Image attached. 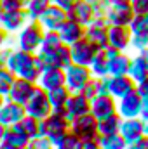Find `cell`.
Wrapping results in <instances>:
<instances>
[{
  "instance_id": "59",
  "label": "cell",
  "mask_w": 148,
  "mask_h": 149,
  "mask_svg": "<svg viewBox=\"0 0 148 149\" xmlns=\"http://www.w3.org/2000/svg\"><path fill=\"white\" fill-rule=\"evenodd\" d=\"M127 149H129V148H127Z\"/></svg>"
},
{
  "instance_id": "29",
  "label": "cell",
  "mask_w": 148,
  "mask_h": 149,
  "mask_svg": "<svg viewBox=\"0 0 148 149\" xmlns=\"http://www.w3.org/2000/svg\"><path fill=\"white\" fill-rule=\"evenodd\" d=\"M108 57L105 54V50H99L96 54V57L92 59V63L89 64L92 76H108Z\"/></svg>"
},
{
  "instance_id": "24",
  "label": "cell",
  "mask_w": 148,
  "mask_h": 149,
  "mask_svg": "<svg viewBox=\"0 0 148 149\" xmlns=\"http://www.w3.org/2000/svg\"><path fill=\"white\" fill-rule=\"evenodd\" d=\"M2 142H4V144H9V146H12V148H16V149H19V148L28 146L30 137H28L26 132L21 128V125L16 123V125H9V127H5V132H4V139H2Z\"/></svg>"
},
{
  "instance_id": "58",
  "label": "cell",
  "mask_w": 148,
  "mask_h": 149,
  "mask_svg": "<svg viewBox=\"0 0 148 149\" xmlns=\"http://www.w3.org/2000/svg\"><path fill=\"white\" fill-rule=\"evenodd\" d=\"M101 149H103V148H101Z\"/></svg>"
},
{
  "instance_id": "32",
  "label": "cell",
  "mask_w": 148,
  "mask_h": 149,
  "mask_svg": "<svg viewBox=\"0 0 148 149\" xmlns=\"http://www.w3.org/2000/svg\"><path fill=\"white\" fill-rule=\"evenodd\" d=\"M19 125H21V128L26 132V135H28L30 139H33V137L40 135V120H37V118L26 114V116L19 121Z\"/></svg>"
},
{
  "instance_id": "37",
  "label": "cell",
  "mask_w": 148,
  "mask_h": 149,
  "mask_svg": "<svg viewBox=\"0 0 148 149\" xmlns=\"http://www.w3.org/2000/svg\"><path fill=\"white\" fill-rule=\"evenodd\" d=\"M28 148L30 149H54V146H52V142L45 135H37V137L30 139Z\"/></svg>"
},
{
  "instance_id": "44",
  "label": "cell",
  "mask_w": 148,
  "mask_h": 149,
  "mask_svg": "<svg viewBox=\"0 0 148 149\" xmlns=\"http://www.w3.org/2000/svg\"><path fill=\"white\" fill-rule=\"evenodd\" d=\"M136 92L145 99V97H148V76H145L143 80H140L138 83H136Z\"/></svg>"
},
{
  "instance_id": "50",
  "label": "cell",
  "mask_w": 148,
  "mask_h": 149,
  "mask_svg": "<svg viewBox=\"0 0 148 149\" xmlns=\"http://www.w3.org/2000/svg\"><path fill=\"white\" fill-rule=\"evenodd\" d=\"M5 101H7V95H5V94H2V92H0V108H2V106H4V102H5Z\"/></svg>"
},
{
  "instance_id": "16",
  "label": "cell",
  "mask_w": 148,
  "mask_h": 149,
  "mask_svg": "<svg viewBox=\"0 0 148 149\" xmlns=\"http://www.w3.org/2000/svg\"><path fill=\"white\" fill-rule=\"evenodd\" d=\"M145 123L147 121L141 116H136V118H122V123H120V130L118 132L127 141V144H132L141 135H145Z\"/></svg>"
},
{
  "instance_id": "54",
  "label": "cell",
  "mask_w": 148,
  "mask_h": 149,
  "mask_svg": "<svg viewBox=\"0 0 148 149\" xmlns=\"http://www.w3.org/2000/svg\"><path fill=\"white\" fill-rule=\"evenodd\" d=\"M145 134H147V135H148V121H147V123H145Z\"/></svg>"
},
{
  "instance_id": "57",
  "label": "cell",
  "mask_w": 148,
  "mask_h": 149,
  "mask_svg": "<svg viewBox=\"0 0 148 149\" xmlns=\"http://www.w3.org/2000/svg\"><path fill=\"white\" fill-rule=\"evenodd\" d=\"M87 2H92V0H87Z\"/></svg>"
},
{
  "instance_id": "2",
  "label": "cell",
  "mask_w": 148,
  "mask_h": 149,
  "mask_svg": "<svg viewBox=\"0 0 148 149\" xmlns=\"http://www.w3.org/2000/svg\"><path fill=\"white\" fill-rule=\"evenodd\" d=\"M70 132V118L65 111H52L47 118L40 120V135H45L56 146Z\"/></svg>"
},
{
  "instance_id": "55",
  "label": "cell",
  "mask_w": 148,
  "mask_h": 149,
  "mask_svg": "<svg viewBox=\"0 0 148 149\" xmlns=\"http://www.w3.org/2000/svg\"><path fill=\"white\" fill-rule=\"evenodd\" d=\"M2 10H4V9H2V0H0V12H2Z\"/></svg>"
},
{
  "instance_id": "9",
  "label": "cell",
  "mask_w": 148,
  "mask_h": 149,
  "mask_svg": "<svg viewBox=\"0 0 148 149\" xmlns=\"http://www.w3.org/2000/svg\"><path fill=\"white\" fill-rule=\"evenodd\" d=\"M141 108H143V97L132 90L129 94H125L124 97L117 99V113L122 118H136L141 114Z\"/></svg>"
},
{
  "instance_id": "48",
  "label": "cell",
  "mask_w": 148,
  "mask_h": 149,
  "mask_svg": "<svg viewBox=\"0 0 148 149\" xmlns=\"http://www.w3.org/2000/svg\"><path fill=\"white\" fill-rule=\"evenodd\" d=\"M145 121H148V97L143 99V108H141V114H140Z\"/></svg>"
},
{
  "instance_id": "34",
  "label": "cell",
  "mask_w": 148,
  "mask_h": 149,
  "mask_svg": "<svg viewBox=\"0 0 148 149\" xmlns=\"http://www.w3.org/2000/svg\"><path fill=\"white\" fill-rule=\"evenodd\" d=\"M132 35H147L148 37V14L145 16H134V19L129 24Z\"/></svg>"
},
{
  "instance_id": "52",
  "label": "cell",
  "mask_w": 148,
  "mask_h": 149,
  "mask_svg": "<svg viewBox=\"0 0 148 149\" xmlns=\"http://www.w3.org/2000/svg\"><path fill=\"white\" fill-rule=\"evenodd\" d=\"M110 3H129V0H108Z\"/></svg>"
},
{
  "instance_id": "36",
  "label": "cell",
  "mask_w": 148,
  "mask_h": 149,
  "mask_svg": "<svg viewBox=\"0 0 148 149\" xmlns=\"http://www.w3.org/2000/svg\"><path fill=\"white\" fill-rule=\"evenodd\" d=\"M78 142H80V139H78L75 134L68 132V134L54 146V149H78Z\"/></svg>"
},
{
  "instance_id": "6",
  "label": "cell",
  "mask_w": 148,
  "mask_h": 149,
  "mask_svg": "<svg viewBox=\"0 0 148 149\" xmlns=\"http://www.w3.org/2000/svg\"><path fill=\"white\" fill-rule=\"evenodd\" d=\"M25 109H26V114H30V116H33L37 120L47 118L52 113V106H51V101H49V92L44 90L40 85H37L33 95L25 104Z\"/></svg>"
},
{
  "instance_id": "46",
  "label": "cell",
  "mask_w": 148,
  "mask_h": 149,
  "mask_svg": "<svg viewBox=\"0 0 148 149\" xmlns=\"http://www.w3.org/2000/svg\"><path fill=\"white\" fill-rule=\"evenodd\" d=\"M51 2H52L54 5H58V7H61V9H65V10L68 12V10H70V7L73 5L75 2H77V0H51Z\"/></svg>"
},
{
  "instance_id": "3",
  "label": "cell",
  "mask_w": 148,
  "mask_h": 149,
  "mask_svg": "<svg viewBox=\"0 0 148 149\" xmlns=\"http://www.w3.org/2000/svg\"><path fill=\"white\" fill-rule=\"evenodd\" d=\"M44 26L38 23L37 19H30L16 35V47L26 52H35L37 54L40 45H42V38H44Z\"/></svg>"
},
{
  "instance_id": "7",
  "label": "cell",
  "mask_w": 148,
  "mask_h": 149,
  "mask_svg": "<svg viewBox=\"0 0 148 149\" xmlns=\"http://www.w3.org/2000/svg\"><path fill=\"white\" fill-rule=\"evenodd\" d=\"M108 26H110V23H108L106 16H99L85 28V38L98 50H105L108 47Z\"/></svg>"
},
{
  "instance_id": "23",
  "label": "cell",
  "mask_w": 148,
  "mask_h": 149,
  "mask_svg": "<svg viewBox=\"0 0 148 149\" xmlns=\"http://www.w3.org/2000/svg\"><path fill=\"white\" fill-rule=\"evenodd\" d=\"M85 28H87V26H84V24H80L78 21L68 17V19L63 23V26L58 30V33H59V37H61V40H63L65 43L72 45L75 42H78L80 38L85 37Z\"/></svg>"
},
{
  "instance_id": "5",
  "label": "cell",
  "mask_w": 148,
  "mask_h": 149,
  "mask_svg": "<svg viewBox=\"0 0 148 149\" xmlns=\"http://www.w3.org/2000/svg\"><path fill=\"white\" fill-rule=\"evenodd\" d=\"M70 132L75 134L78 139H98L99 137L98 118L92 113L75 116L70 120Z\"/></svg>"
},
{
  "instance_id": "8",
  "label": "cell",
  "mask_w": 148,
  "mask_h": 149,
  "mask_svg": "<svg viewBox=\"0 0 148 149\" xmlns=\"http://www.w3.org/2000/svg\"><path fill=\"white\" fill-rule=\"evenodd\" d=\"M65 74H66V87L70 88V92H80L85 83L92 78L91 68L84 66V64H77L72 63L68 68H65Z\"/></svg>"
},
{
  "instance_id": "30",
  "label": "cell",
  "mask_w": 148,
  "mask_h": 149,
  "mask_svg": "<svg viewBox=\"0 0 148 149\" xmlns=\"http://www.w3.org/2000/svg\"><path fill=\"white\" fill-rule=\"evenodd\" d=\"M52 2L51 0H28V3H26V7H25V10H26V14H28V19H37L44 14V10L51 5Z\"/></svg>"
},
{
  "instance_id": "38",
  "label": "cell",
  "mask_w": 148,
  "mask_h": 149,
  "mask_svg": "<svg viewBox=\"0 0 148 149\" xmlns=\"http://www.w3.org/2000/svg\"><path fill=\"white\" fill-rule=\"evenodd\" d=\"M132 10L136 16H145L148 14V0H129Z\"/></svg>"
},
{
  "instance_id": "11",
  "label": "cell",
  "mask_w": 148,
  "mask_h": 149,
  "mask_svg": "<svg viewBox=\"0 0 148 149\" xmlns=\"http://www.w3.org/2000/svg\"><path fill=\"white\" fill-rule=\"evenodd\" d=\"M37 85L38 83H35V81H30V80H25V78H18L16 76L11 90L7 94V99L9 101H14V102H19V104L25 106L30 101V97L33 95Z\"/></svg>"
},
{
  "instance_id": "13",
  "label": "cell",
  "mask_w": 148,
  "mask_h": 149,
  "mask_svg": "<svg viewBox=\"0 0 148 149\" xmlns=\"http://www.w3.org/2000/svg\"><path fill=\"white\" fill-rule=\"evenodd\" d=\"M66 19H68V12H66L65 9H61V7L51 3V5L44 10V14L38 17V23L44 26V30L58 31V30L63 26V23H65Z\"/></svg>"
},
{
  "instance_id": "4",
  "label": "cell",
  "mask_w": 148,
  "mask_h": 149,
  "mask_svg": "<svg viewBox=\"0 0 148 149\" xmlns=\"http://www.w3.org/2000/svg\"><path fill=\"white\" fill-rule=\"evenodd\" d=\"M38 59L44 68H68L72 61V50L68 43H61L54 49H40L37 52Z\"/></svg>"
},
{
  "instance_id": "27",
  "label": "cell",
  "mask_w": 148,
  "mask_h": 149,
  "mask_svg": "<svg viewBox=\"0 0 148 149\" xmlns=\"http://www.w3.org/2000/svg\"><path fill=\"white\" fill-rule=\"evenodd\" d=\"M120 123H122V116H120L118 113L98 120L99 135H106V134H115V132H118V130H120Z\"/></svg>"
},
{
  "instance_id": "10",
  "label": "cell",
  "mask_w": 148,
  "mask_h": 149,
  "mask_svg": "<svg viewBox=\"0 0 148 149\" xmlns=\"http://www.w3.org/2000/svg\"><path fill=\"white\" fill-rule=\"evenodd\" d=\"M70 50H72V61L77 63V64H84V66H89L92 63V59L96 57V54L99 52L85 37L72 43Z\"/></svg>"
},
{
  "instance_id": "12",
  "label": "cell",
  "mask_w": 148,
  "mask_h": 149,
  "mask_svg": "<svg viewBox=\"0 0 148 149\" xmlns=\"http://www.w3.org/2000/svg\"><path fill=\"white\" fill-rule=\"evenodd\" d=\"M131 40H132V31L129 26H117V24L108 26V45L110 47L120 52H127L131 49Z\"/></svg>"
},
{
  "instance_id": "25",
  "label": "cell",
  "mask_w": 148,
  "mask_h": 149,
  "mask_svg": "<svg viewBox=\"0 0 148 149\" xmlns=\"http://www.w3.org/2000/svg\"><path fill=\"white\" fill-rule=\"evenodd\" d=\"M131 56L127 52H117L111 56L108 63V74L110 76H120V74H129V66H131Z\"/></svg>"
},
{
  "instance_id": "42",
  "label": "cell",
  "mask_w": 148,
  "mask_h": 149,
  "mask_svg": "<svg viewBox=\"0 0 148 149\" xmlns=\"http://www.w3.org/2000/svg\"><path fill=\"white\" fill-rule=\"evenodd\" d=\"M78 149H101V144L98 139H80Z\"/></svg>"
},
{
  "instance_id": "28",
  "label": "cell",
  "mask_w": 148,
  "mask_h": 149,
  "mask_svg": "<svg viewBox=\"0 0 148 149\" xmlns=\"http://www.w3.org/2000/svg\"><path fill=\"white\" fill-rule=\"evenodd\" d=\"M99 144L103 149H127V141L122 137L120 132H115V134H106V135H99L98 137Z\"/></svg>"
},
{
  "instance_id": "31",
  "label": "cell",
  "mask_w": 148,
  "mask_h": 149,
  "mask_svg": "<svg viewBox=\"0 0 148 149\" xmlns=\"http://www.w3.org/2000/svg\"><path fill=\"white\" fill-rule=\"evenodd\" d=\"M129 76L138 83L140 80H143L145 76H148V70L147 66L143 64V61L140 59V56L136 54L132 59H131V66H129Z\"/></svg>"
},
{
  "instance_id": "22",
  "label": "cell",
  "mask_w": 148,
  "mask_h": 149,
  "mask_svg": "<svg viewBox=\"0 0 148 149\" xmlns=\"http://www.w3.org/2000/svg\"><path fill=\"white\" fill-rule=\"evenodd\" d=\"M65 113L70 120L75 118V116L91 113V99L85 97L82 92H72V95H70V99L65 106Z\"/></svg>"
},
{
  "instance_id": "41",
  "label": "cell",
  "mask_w": 148,
  "mask_h": 149,
  "mask_svg": "<svg viewBox=\"0 0 148 149\" xmlns=\"http://www.w3.org/2000/svg\"><path fill=\"white\" fill-rule=\"evenodd\" d=\"M148 47V37L147 35H132L131 40V49H134L136 52L138 50H143Z\"/></svg>"
},
{
  "instance_id": "45",
  "label": "cell",
  "mask_w": 148,
  "mask_h": 149,
  "mask_svg": "<svg viewBox=\"0 0 148 149\" xmlns=\"http://www.w3.org/2000/svg\"><path fill=\"white\" fill-rule=\"evenodd\" d=\"M129 149H148V135H141L138 141H134L132 144H129Z\"/></svg>"
},
{
  "instance_id": "47",
  "label": "cell",
  "mask_w": 148,
  "mask_h": 149,
  "mask_svg": "<svg viewBox=\"0 0 148 149\" xmlns=\"http://www.w3.org/2000/svg\"><path fill=\"white\" fill-rule=\"evenodd\" d=\"M9 37H11V33H7L2 26H0V49L4 47V45H7V42H9Z\"/></svg>"
},
{
  "instance_id": "39",
  "label": "cell",
  "mask_w": 148,
  "mask_h": 149,
  "mask_svg": "<svg viewBox=\"0 0 148 149\" xmlns=\"http://www.w3.org/2000/svg\"><path fill=\"white\" fill-rule=\"evenodd\" d=\"M28 0H2V9L4 10H18L25 9Z\"/></svg>"
},
{
  "instance_id": "35",
  "label": "cell",
  "mask_w": 148,
  "mask_h": 149,
  "mask_svg": "<svg viewBox=\"0 0 148 149\" xmlns=\"http://www.w3.org/2000/svg\"><path fill=\"white\" fill-rule=\"evenodd\" d=\"M63 43V40L59 37V33L58 31H52V30H45V33H44V38H42V45H40V49H54V47H58V45H61ZM38 49V50H40Z\"/></svg>"
},
{
  "instance_id": "26",
  "label": "cell",
  "mask_w": 148,
  "mask_h": 149,
  "mask_svg": "<svg viewBox=\"0 0 148 149\" xmlns=\"http://www.w3.org/2000/svg\"><path fill=\"white\" fill-rule=\"evenodd\" d=\"M70 95H72V92L66 85L58 87L54 90H49V101H51L52 111H65V106H66Z\"/></svg>"
},
{
  "instance_id": "43",
  "label": "cell",
  "mask_w": 148,
  "mask_h": 149,
  "mask_svg": "<svg viewBox=\"0 0 148 149\" xmlns=\"http://www.w3.org/2000/svg\"><path fill=\"white\" fill-rule=\"evenodd\" d=\"M12 52H14V47H9V45H4L0 49V66H7L9 57H11Z\"/></svg>"
},
{
  "instance_id": "18",
  "label": "cell",
  "mask_w": 148,
  "mask_h": 149,
  "mask_svg": "<svg viewBox=\"0 0 148 149\" xmlns=\"http://www.w3.org/2000/svg\"><path fill=\"white\" fill-rule=\"evenodd\" d=\"M25 116H26V109L19 102H14V101H9L7 99L4 102V106L0 108V123L5 125V127L19 123Z\"/></svg>"
},
{
  "instance_id": "19",
  "label": "cell",
  "mask_w": 148,
  "mask_h": 149,
  "mask_svg": "<svg viewBox=\"0 0 148 149\" xmlns=\"http://www.w3.org/2000/svg\"><path fill=\"white\" fill-rule=\"evenodd\" d=\"M38 85L44 88V90H54L58 87H63L66 83V74L63 68H44V71L40 74L37 81Z\"/></svg>"
},
{
  "instance_id": "56",
  "label": "cell",
  "mask_w": 148,
  "mask_h": 149,
  "mask_svg": "<svg viewBox=\"0 0 148 149\" xmlns=\"http://www.w3.org/2000/svg\"><path fill=\"white\" fill-rule=\"evenodd\" d=\"M19 149H30V148H28V146H25V148H19Z\"/></svg>"
},
{
  "instance_id": "1",
  "label": "cell",
  "mask_w": 148,
  "mask_h": 149,
  "mask_svg": "<svg viewBox=\"0 0 148 149\" xmlns=\"http://www.w3.org/2000/svg\"><path fill=\"white\" fill-rule=\"evenodd\" d=\"M7 68L18 78H25V80L35 81V83L38 81L40 74L44 71V66H42V63L35 52H26V50L18 49V47L11 54Z\"/></svg>"
},
{
  "instance_id": "40",
  "label": "cell",
  "mask_w": 148,
  "mask_h": 149,
  "mask_svg": "<svg viewBox=\"0 0 148 149\" xmlns=\"http://www.w3.org/2000/svg\"><path fill=\"white\" fill-rule=\"evenodd\" d=\"M91 3H92V9H94V12H96V17L106 16V10H108V7L111 5L108 0H92Z\"/></svg>"
},
{
  "instance_id": "49",
  "label": "cell",
  "mask_w": 148,
  "mask_h": 149,
  "mask_svg": "<svg viewBox=\"0 0 148 149\" xmlns=\"http://www.w3.org/2000/svg\"><path fill=\"white\" fill-rule=\"evenodd\" d=\"M138 56H140V59L143 61V64L147 66V70H148V47L143 49V50H138Z\"/></svg>"
},
{
  "instance_id": "15",
  "label": "cell",
  "mask_w": 148,
  "mask_h": 149,
  "mask_svg": "<svg viewBox=\"0 0 148 149\" xmlns=\"http://www.w3.org/2000/svg\"><path fill=\"white\" fill-rule=\"evenodd\" d=\"M134 10L131 3H111L106 10V19L110 24L117 26H129L131 21L134 19Z\"/></svg>"
},
{
  "instance_id": "14",
  "label": "cell",
  "mask_w": 148,
  "mask_h": 149,
  "mask_svg": "<svg viewBox=\"0 0 148 149\" xmlns=\"http://www.w3.org/2000/svg\"><path fill=\"white\" fill-rule=\"evenodd\" d=\"M28 14L25 9L18 10H2L0 12V26L7 33H18L26 23H28Z\"/></svg>"
},
{
  "instance_id": "21",
  "label": "cell",
  "mask_w": 148,
  "mask_h": 149,
  "mask_svg": "<svg viewBox=\"0 0 148 149\" xmlns=\"http://www.w3.org/2000/svg\"><path fill=\"white\" fill-rule=\"evenodd\" d=\"M132 90H136V81L129 74H120V76L108 74V94H111L115 99H120Z\"/></svg>"
},
{
  "instance_id": "51",
  "label": "cell",
  "mask_w": 148,
  "mask_h": 149,
  "mask_svg": "<svg viewBox=\"0 0 148 149\" xmlns=\"http://www.w3.org/2000/svg\"><path fill=\"white\" fill-rule=\"evenodd\" d=\"M4 132H5V125L0 123V142H2V139H4Z\"/></svg>"
},
{
  "instance_id": "20",
  "label": "cell",
  "mask_w": 148,
  "mask_h": 149,
  "mask_svg": "<svg viewBox=\"0 0 148 149\" xmlns=\"http://www.w3.org/2000/svg\"><path fill=\"white\" fill-rule=\"evenodd\" d=\"M68 17L78 21L84 26H89L94 19H96V12L92 9V3L87 0H77L68 10Z\"/></svg>"
},
{
  "instance_id": "33",
  "label": "cell",
  "mask_w": 148,
  "mask_h": 149,
  "mask_svg": "<svg viewBox=\"0 0 148 149\" xmlns=\"http://www.w3.org/2000/svg\"><path fill=\"white\" fill-rule=\"evenodd\" d=\"M14 80H16V74L12 73L7 66H0V92L2 94H5V95L9 94Z\"/></svg>"
},
{
  "instance_id": "17",
  "label": "cell",
  "mask_w": 148,
  "mask_h": 149,
  "mask_svg": "<svg viewBox=\"0 0 148 149\" xmlns=\"http://www.w3.org/2000/svg\"><path fill=\"white\" fill-rule=\"evenodd\" d=\"M91 113L101 120V118H106L110 114L117 113V99L111 95V94H101V95H96L94 99H91Z\"/></svg>"
},
{
  "instance_id": "53",
  "label": "cell",
  "mask_w": 148,
  "mask_h": 149,
  "mask_svg": "<svg viewBox=\"0 0 148 149\" xmlns=\"http://www.w3.org/2000/svg\"><path fill=\"white\" fill-rule=\"evenodd\" d=\"M0 149H16V148H12V146H9V144H4V142H0Z\"/></svg>"
}]
</instances>
